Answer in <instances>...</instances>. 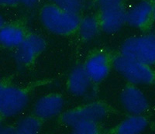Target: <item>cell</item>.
<instances>
[{"label": "cell", "instance_id": "6da1fadb", "mask_svg": "<svg viewBox=\"0 0 155 134\" xmlns=\"http://www.w3.org/2000/svg\"><path fill=\"white\" fill-rule=\"evenodd\" d=\"M40 19L48 31L61 36L70 35L78 30L80 21L78 14L64 10L52 3L41 9Z\"/></svg>", "mask_w": 155, "mask_h": 134}, {"label": "cell", "instance_id": "7a4b0ae2", "mask_svg": "<svg viewBox=\"0 0 155 134\" xmlns=\"http://www.w3.org/2000/svg\"><path fill=\"white\" fill-rule=\"evenodd\" d=\"M113 65L120 75L133 85H150L155 81V73L150 65L124 55L116 57Z\"/></svg>", "mask_w": 155, "mask_h": 134}, {"label": "cell", "instance_id": "3957f363", "mask_svg": "<svg viewBox=\"0 0 155 134\" xmlns=\"http://www.w3.org/2000/svg\"><path fill=\"white\" fill-rule=\"evenodd\" d=\"M121 54L148 65L155 64V35L144 34L130 37L121 46Z\"/></svg>", "mask_w": 155, "mask_h": 134}, {"label": "cell", "instance_id": "277c9868", "mask_svg": "<svg viewBox=\"0 0 155 134\" xmlns=\"http://www.w3.org/2000/svg\"><path fill=\"white\" fill-rule=\"evenodd\" d=\"M29 97L27 92L13 85L0 83V116H15L27 107Z\"/></svg>", "mask_w": 155, "mask_h": 134}, {"label": "cell", "instance_id": "5b68a950", "mask_svg": "<svg viewBox=\"0 0 155 134\" xmlns=\"http://www.w3.org/2000/svg\"><path fill=\"white\" fill-rule=\"evenodd\" d=\"M46 47V42L42 37L37 34L27 35L24 41L16 48L14 58L20 67H25L34 62Z\"/></svg>", "mask_w": 155, "mask_h": 134}, {"label": "cell", "instance_id": "8992f818", "mask_svg": "<svg viewBox=\"0 0 155 134\" xmlns=\"http://www.w3.org/2000/svg\"><path fill=\"white\" fill-rule=\"evenodd\" d=\"M107 108L102 103H91L76 109L66 112L62 121L66 126L71 127L81 120H91L99 123L106 117Z\"/></svg>", "mask_w": 155, "mask_h": 134}, {"label": "cell", "instance_id": "52a82bcc", "mask_svg": "<svg viewBox=\"0 0 155 134\" xmlns=\"http://www.w3.org/2000/svg\"><path fill=\"white\" fill-rule=\"evenodd\" d=\"M99 21L103 31L106 34H113L127 23V11L123 5L101 8Z\"/></svg>", "mask_w": 155, "mask_h": 134}, {"label": "cell", "instance_id": "ba28073f", "mask_svg": "<svg viewBox=\"0 0 155 134\" xmlns=\"http://www.w3.org/2000/svg\"><path fill=\"white\" fill-rule=\"evenodd\" d=\"M120 103L131 115H141L148 109V101L142 91L134 85L124 88L120 94Z\"/></svg>", "mask_w": 155, "mask_h": 134}, {"label": "cell", "instance_id": "9c48e42d", "mask_svg": "<svg viewBox=\"0 0 155 134\" xmlns=\"http://www.w3.org/2000/svg\"><path fill=\"white\" fill-rule=\"evenodd\" d=\"M64 101L58 94L43 96L36 102L34 106V115L40 119H50L57 116L63 110Z\"/></svg>", "mask_w": 155, "mask_h": 134}, {"label": "cell", "instance_id": "30bf717a", "mask_svg": "<svg viewBox=\"0 0 155 134\" xmlns=\"http://www.w3.org/2000/svg\"><path fill=\"white\" fill-rule=\"evenodd\" d=\"M110 60L106 54L97 53L92 55L84 65L92 82L99 83L106 78L110 71Z\"/></svg>", "mask_w": 155, "mask_h": 134}, {"label": "cell", "instance_id": "8fae6325", "mask_svg": "<svg viewBox=\"0 0 155 134\" xmlns=\"http://www.w3.org/2000/svg\"><path fill=\"white\" fill-rule=\"evenodd\" d=\"M154 5L148 0H142L127 11V23L134 28H143L152 20Z\"/></svg>", "mask_w": 155, "mask_h": 134}, {"label": "cell", "instance_id": "7c38bea8", "mask_svg": "<svg viewBox=\"0 0 155 134\" xmlns=\"http://www.w3.org/2000/svg\"><path fill=\"white\" fill-rule=\"evenodd\" d=\"M92 82L84 66L77 65L70 72L68 86L73 95L82 97L88 93Z\"/></svg>", "mask_w": 155, "mask_h": 134}, {"label": "cell", "instance_id": "4fadbf2b", "mask_svg": "<svg viewBox=\"0 0 155 134\" xmlns=\"http://www.w3.org/2000/svg\"><path fill=\"white\" fill-rule=\"evenodd\" d=\"M27 35L25 30L16 25H4L0 29V45L5 48H17Z\"/></svg>", "mask_w": 155, "mask_h": 134}, {"label": "cell", "instance_id": "5bb4252c", "mask_svg": "<svg viewBox=\"0 0 155 134\" xmlns=\"http://www.w3.org/2000/svg\"><path fill=\"white\" fill-rule=\"evenodd\" d=\"M148 126L147 120L141 115H131L119 125L117 132L120 134H138Z\"/></svg>", "mask_w": 155, "mask_h": 134}, {"label": "cell", "instance_id": "9a60e30c", "mask_svg": "<svg viewBox=\"0 0 155 134\" xmlns=\"http://www.w3.org/2000/svg\"><path fill=\"white\" fill-rule=\"evenodd\" d=\"M99 29V18L88 15L80 19L78 31L83 41H90L97 35Z\"/></svg>", "mask_w": 155, "mask_h": 134}, {"label": "cell", "instance_id": "2e32d148", "mask_svg": "<svg viewBox=\"0 0 155 134\" xmlns=\"http://www.w3.org/2000/svg\"><path fill=\"white\" fill-rule=\"evenodd\" d=\"M41 127V119L36 116H27L19 120L14 131L19 134H34L40 131Z\"/></svg>", "mask_w": 155, "mask_h": 134}, {"label": "cell", "instance_id": "e0dca14e", "mask_svg": "<svg viewBox=\"0 0 155 134\" xmlns=\"http://www.w3.org/2000/svg\"><path fill=\"white\" fill-rule=\"evenodd\" d=\"M52 4L58 7L78 14L85 7L84 0H51Z\"/></svg>", "mask_w": 155, "mask_h": 134}, {"label": "cell", "instance_id": "ac0fdd59", "mask_svg": "<svg viewBox=\"0 0 155 134\" xmlns=\"http://www.w3.org/2000/svg\"><path fill=\"white\" fill-rule=\"evenodd\" d=\"M71 128L77 134H95L99 132L98 123L91 120H81Z\"/></svg>", "mask_w": 155, "mask_h": 134}, {"label": "cell", "instance_id": "d6986e66", "mask_svg": "<svg viewBox=\"0 0 155 134\" xmlns=\"http://www.w3.org/2000/svg\"><path fill=\"white\" fill-rule=\"evenodd\" d=\"M124 0H98V4L100 8L123 5Z\"/></svg>", "mask_w": 155, "mask_h": 134}, {"label": "cell", "instance_id": "ffe728a7", "mask_svg": "<svg viewBox=\"0 0 155 134\" xmlns=\"http://www.w3.org/2000/svg\"><path fill=\"white\" fill-rule=\"evenodd\" d=\"M21 2V0H0L1 6H13Z\"/></svg>", "mask_w": 155, "mask_h": 134}, {"label": "cell", "instance_id": "44dd1931", "mask_svg": "<svg viewBox=\"0 0 155 134\" xmlns=\"http://www.w3.org/2000/svg\"><path fill=\"white\" fill-rule=\"evenodd\" d=\"M38 1L39 0H21V3H23L26 7L32 8L37 5Z\"/></svg>", "mask_w": 155, "mask_h": 134}, {"label": "cell", "instance_id": "7402d4cb", "mask_svg": "<svg viewBox=\"0 0 155 134\" xmlns=\"http://www.w3.org/2000/svg\"><path fill=\"white\" fill-rule=\"evenodd\" d=\"M4 25H5V20H4V18L2 16V14H0V29L2 28Z\"/></svg>", "mask_w": 155, "mask_h": 134}, {"label": "cell", "instance_id": "603a6c76", "mask_svg": "<svg viewBox=\"0 0 155 134\" xmlns=\"http://www.w3.org/2000/svg\"><path fill=\"white\" fill-rule=\"evenodd\" d=\"M152 20L155 21V5L153 6V16H152Z\"/></svg>", "mask_w": 155, "mask_h": 134}, {"label": "cell", "instance_id": "cb8c5ba5", "mask_svg": "<svg viewBox=\"0 0 155 134\" xmlns=\"http://www.w3.org/2000/svg\"><path fill=\"white\" fill-rule=\"evenodd\" d=\"M2 123H1V120H0V132H2Z\"/></svg>", "mask_w": 155, "mask_h": 134}]
</instances>
